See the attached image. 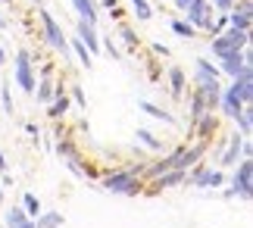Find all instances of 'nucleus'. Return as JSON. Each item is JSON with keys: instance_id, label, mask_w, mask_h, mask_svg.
Instances as JSON below:
<instances>
[{"instance_id": "nucleus-40", "label": "nucleus", "mask_w": 253, "mask_h": 228, "mask_svg": "<svg viewBox=\"0 0 253 228\" xmlns=\"http://www.w3.org/2000/svg\"><path fill=\"white\" fill-rule=\"evenodd\" d=\"M6 63V50H3V47H0V66H3Z\"/></svg>"}, {"instance_id": "nucleus-1", "label": "nucleus", "mask_w": 253, "mask_h": 228, "mask_svg": "<svg viewBox=\"0 0 253 228\" xmlns=\"http://www.w3.org/2000/svg\"><path fill=\"white\" fill-rule=\"evenodd\" d=\"M147 166L138 163V166H125V169H116L110 175H103L100 178V184L106 187V191H113V194H125V197H134V194H141V175Z\"/></svg>"}, {"instance_id": "nucleus-23", "label": "nucleus", "mask_w": 253, "mask_h": 228, "mask_svg": "<svg viewBox=\"0 0 253 228\" xmlns=\"http://www.w3.org/2000/svg\"><path fill=\"white\" fill-rule=\"evenodd\" d=\"M69 53H75V56H79L84 69H91V66H94V56L84 50V44L79 41V38H72V41H69Z\"/></svg>"}, {"instance_id": "nucleus-36", "label": "nucleus", "mask_w": 253, "mask_h": 228, "mask_svg": "<svg viewBox=\"0 0 253 228\" xmlns=\"http://www.w3.org/2000/svg\"><path fill=\"white\" fill-rule=\"evenodd\" d=\"M153 53H157V56H169V47L166 44H153Z\"/></svg>"}, {"instance_id": "nucleus-9", "label": "nucleus", "mask_w": 253, "mask_h": 228, "mask_svg": "<svg viewBox=\"0 0 253 228\" xmlns=\"http://www.w3.org/2000/svg\"><path fill=\"white\" fill-rule=\"evenodd\" d=\"M216 132H219V119H216V113L200 116L197 122H194V128H191V135H197V141H210V137H216Z\"/></svg>"}, {"instance_id": "nucleus-6", "label": "nucleus", "mask_w": 253, "mask_h": 228, "mask_svg": "<svg viewBox=\"0 0 253 228\" xmlns=\"http://www.w3.org/2000/svg\"><path fill=\"white\" fill-rule=\"evenodd\" d=\"M225 91L235 97L238 103H253V66H244L241 69L238 78H231V88H225Z\"/></svg>"}, {"instance_id": "nucleus-20", "label": "nucleus", "mask_w": 253, "mask_h": 228, "mask_svg": "<svg viewBox=\"0 0 253 228\" xmlns=\"http://www.w3.org/2000/svg\"><path fill=\"white\" fill-rule=\"evenodd\" d=\"M235 122H238V135H241V137H250V132H253V110H250V103L238 113Z\"/></svg>"}, {"instance_id": "nucleus-22", "label": "nucleus", "mask_w": 253, "mask_h": 228, "mask_svg": "<svg viewBox=\"0 0 253 228\" xmlns=\"http://www.w3.org/2000/svg\"><path fill=\"white\" fill-rule=\"evenodd\" d=\"M32 222H35V228H63V213H41Z\"/></svg>"}, {"instance_id": "nucleus-3", "label": "nucleus", "mask_w": 253, "mask_h": 228, "mask_svg": "<svg viewBox=\"0 0 253 228\" xmlns=\"http://www.w3.org/2000/svg\"><path fill=\"white\" fill-rule=\"evenodd\" d=\"M231 194L241 197V200L253 197V163L250 160H238V169L231 175Z\"/></svg>"}, {"instance_id": "nucleus-41", "label": "nucleus", "mask_w": 253, "mask_h": 228, "mask_svg": "<svg viewBox=\"0 0 253 228\" xmlns=\"http://www.w3.org/2000/svg\"><path fill=\"white\" fill-rule=\"evenodd\" d=\"M35 3H38V6H47V3H50V0H35Z\"/></svg>"}, {"instance_id": "nucleus-29", "label": "nucleus", "mask_w": 253, "mask_h": 228, "mask_svg": "<svg viewBox=\"0 0 253 228\" xmlns=\"http://www.w3.org/2000/svg\"><path fill=\"white\" fill-rule=\"evenodd\" d=\"M119 38H122V44L128 47V50H138V35H134V28H128V25H119Z\"/></svg>"}, {"instance_id": "nucleus-5", "label": "nucleus", "mask_w": 253, "mask_h": 228, "mask_svg": "<svg viewBox=\"0 0 253 228\" xmlns=\"http://www.w3.org/2000/svg\"><path fill=\"white\" fill-rule=\"evenodd\" d=\"M184 22L194 25L197 32H207L210 35V25H212V6H210V0H194V3L184 9Z\"/></svg>"}, {"instance_id": "nucleus-2", "label": "nucleus", "mask_w": 253, "mask_h": 228, "mask_svg": "<svg viewBox=\"0 0 253 228\" xmlns=\"http://www.w3.org/2000/svg\"><path fill=\"white\" fill-rule=\"evenodd\" d=\"M38 19H41V32H44V41L53 47V50H60L63 56H69V38L63 35V25L56 22L50 16V9L47 6H38Z\"/></svg>"}, {"instance_id": "nucleus-31", "label": "nucleus", "mask_w": 253, "mask_h": 228, "mask_svg": "<svg viewBox=\"0 0 253 228\" xmlns=\"http://www.w3.org/2000/svg\"><path fill=\"white\" fill-rule=\"evenodd\" d=\"M131 6H134V16H138V22H147V19L153 16V9L147 0H131Z\"/></svg>"}, {"instance_id": "nucleus-4", "label": "nucleus", "mask_w": 253, "mask_h": 228, "mask_svg": "<svg viewBox=\"0 0 253 228\" xmlns=\"http://www.w3.org/2000/svg\"><path fill=\"white\" fill-rule=\"evenodd\" d=\"M32 50H19L16 53V85L22 88L25 94H35V85H38V78H35V69H32Z\"/></svg>"}, {"instance_id": "nucleus-12", "label": "nucleus", "mask_w": 253, "mask_h": 228, "mask_svg": "<svg viewBox=\"0 0 253 228\" xmlns=\"http://www.w3.org/2000/svg\"><path fill=\"white\" fill-rule=\"evenodd\" d=\"M241 141H244V137H241L238 132L228 137V147L219 153V166H235V163L241 160Z\"/></svg>"}, {"instance_id": "nucleus-35", "label": "nucleus", "mask_w": 253, "mask_h": 228, "mask_svg": "<svg viewBox=\"0 0 253 228\" xmlns=\"http://www.w3.org/2000/svg\"><path fill=\"white\" fill-rule=\"evenodd\" d=\"M72 100H75V103H79V106H87V100H84V91H82V88H79V85H75V88H72Z\"/></svg>"}, {"instance_id": "nucleus-30", "label": "nucleus", "mask_w": 253, "mask_h": 228, "mask_svg": "<svg viewBox=\"0 0 253 228\" xmlns=\"http://www.w3.org/2000/svg\"><path fill=\"white\" fill-rule=\"evenodd\" d=\"M22 222H28L25 210H22V206H13V210L6 213V228H16V225H22Z\"/></svg>"}, {"instance_id": "nucleus-39", "label": "nucleus", "mask_w": 253, "mask_h": 228, "mask_svg": "<svg viewBox=\"0 0 253 228\" xmlns=\"http://www.w3.org/2000/svg\"><path fill=\"white\" fill-rule=\"evenodd\" d=\"M16 228H35V222L28 219V222H22V225H16Z\"/></svg>"}, {"instance_id": "nucleus-19", "label": "nucleus", "mask_w": 253, "mask_h": 228, "mask_svg": "<svg viewBox=\"0 0 253 228\" xmlns=\"http://www.w3.org/2000/svg\"><path fill=\"white\" fill-rule=\"evenodd\" d=\"M184 178H188V172H181V169H169L166 175H160V178H157V187H160V191H166V187L181 184Z\"/></svg>"}, {"instance_id": "nucleus-14", "label": "nucleus", "mask_w": 253, "mask_h": 228, "mask_svg": "<svg viewBox=\"0 0 253 228\" xmlns=\"http://www.w3.org/2000/svg\"><path fill=\"white\" fill-rule=\"evenodd\" d=\"M63 94V88L56 91V85H53V78L47 75V78H41V82L35 85V97H38V103H50L53 97H60Z\"/></svg>"}, {"instance_id": "nucleus-18", "label": "nucleus", "mask_w": 253, "mask_h": 228, "mask_svg": "<svg viewBox=\"0 0 253 228\" xmlns=\"http://www.w3.org/2000/svg\"><path fill=\"white\" fill-rule=\"evenodd\" d=\"M222 38H225V41L235 47V50H241V47H247L250 44V32H238V28H225V32H222Z\"/></svg>"}, {"instance_id": "nucleus-11", "label": "nucleus", "mask_w": 253, "mask_h": 228, "mask_svg": "<svg viewBox=\"0 0 253 228\" xmlns=\"http://www.w3.org/2000/svg\"><path fill=\"white\" fill-rule=\"evenodd\" d=\"M219 63H222V69H219V72H225L228 78H238V75H241V69L247 66V63H244V56H241V50H231V53H225V56L219 59Z\"/></svg>"}, {"instance_id": "nucleus-38", "label": "nucleus", "mask_w": 253, "mask_h": 228, "mask_svg": "<svg viewBox=\"0 0 253 228\" xmlns=\"http://www.w3.org/2000/svg\"><path fill=\"white\" fill-rule=\"evenodd\" d=\"M0 172H6V156H3V150H0Z\"/></svg>"}, {"instance_id": "nucleus-34", "label": "nucleus", "mask_w": 253, "mask_h": 228, "mask_svg": "<svg viewBox=\"0 0 253 228\" xmlns=\"http://www.w3.org/2000/svg\"><path fill=\"white\" fill-rule=\"evenodd\" d=\"M56 153H60L63 160H69V156H75V150H72V141H60V144H56Z\"/></svg>"}, {"instance_id": "nucleus-37", "label": "nucleus", "mask_w": 253, "mask_h": 228, "mask_svg": "<svg viewBox=\"0 0 253 228\" xmlns=\"http://www.w3.org/2000/svg\"><path fill=\"white\" fill-rule=\"evenodd\" d=\"M191 3H194V0H175V6H178V9H181V13H184V9H188Z\"/></svg>"}, {"instance_id": "nucleus-15", "label": "nucleus", "mask_w": 253, "mask_h": 228, "mask_svg": "<svg viewBox=\"0 0 253 228\" xmlns=\"http://www.w3.org/2000/svg\"><path fill=\"white\" fill-rule=\"evenodd\" d=\"M72 9L79 13L82 22L97 25V3H94V0H72Z\"/></svg>"}, {"instance_id": "nucleus-27", "label": "nucleus", "mask_w": 253, "mask_h": 228, "mask_svg": "<svg viewBox=\"0 0 253 228\" xmlns=\"http://www.w3.org/2000/svg\"><path fill=\"white\" fill-rule=\"evenodd\" d=\"M22 210H25L28 219H38V216H41V200H38L35 194H25L22 197Z\"/></svg>"}, {"instance_id": "nucleus-13", "label": "nucleus", "mask_w": 253, "mask_h": 228, "mask_svg": "<svg viewBox=\"0 0 253 228\" xmlns=\"http://www.w3.org/2000/svg\"><path fill=\"white\" fill-rule=\"evenodd\" d=\"M184 85H188L184 69H181V66H172V69H169V94L175 97V100H181V97H184Z\"/></svg>"}, {"instance_id": "nucleus-7", "label": "nucleus", "mask_w": 253, "mask_h": 228, "mask_svg": "<svg viewBox=\"0 0 253 228\" xmlns=\"http://www.w3.org/2000/svg\"><path fill=\"white\" fill-rule=\"evenodd\" d=\"M184 182H191V184H197V187H222L225 175H222L219 169H210V166H194Z\"/></svg>"}, {"instance_id": "nucleus-16", "label": "nucleus", "mask_w": 253, "mask_h": 228, "mask_svg": "<svg viewBox=\"0 0 253 228\" xmlns=\"http://www.w3.org/2000/svg\"><path fill=\"white\" fill-rule=\"evenodd\" d=\"M172 166H175V156L169 153V156H163V160H157V163H150L147 169H144V175H147V178H153V182H157V178H160V175H166V172L172 169Z\"/></svg>"}, {"instance_id": "nucleus-25", "label": "nucleus", "mask_w": 253, "mask_h": 228, "mask_svg": "<svg viewBox=\"0 0 253 228\" xmlns=\"http://www.w3.org/2000/svg\"><path fill=\"white\" fill-rule=\"evenodd\" d=\"M134 137H138V141L147 147V150H163V141H160L153 132H147V128H138V135H134Z\"/></svg>"}, {"instance_id": "nucleus-10", "label": "nucleus", "mask_w": 253, "mask_h": 228, "mask_svg": "<svg viewBox=\"0 0 253 228\" xmlns=\"http://www.w3.org/2000/svg\"><path fill=\"white\" fill-rule=\"evenodd\" d=\"M219 66H212V59L200 56L197 63H194V82L197 85H207V82H219Z\"/></svg>"}, {"instance_id": "nucleus-32", "label": "nucleus", "mask_w": 253, "mask_h": 228, "mask_svg": "<svg viewBox=\"0 0 253 228\" xmlns=\"http://www.w3.org/2000/svg\"><path fill=\"white\" fill-rule=\"evenodd\" d=\"M0 103H3V113L13 116V94H9V82H0Z\"/></svg>"}, {"instance_id": "nucleus-24", "label": "nucleus", "mask_w": 253, "mask_h": 228, "mask_svg": "<svg viewBox=\"0 0 253 228\" xmlns=\"http://www.w3.org/2000/svg\"><path fill=\"white\" fill-rule=\"evenodd\" d=\"M141 110L153 119H160V122H166V125H175V116L169 110H160V106H153V103H141Z\"/></svg>"}, {"instance_id": "nucleus-42", "label": "nucleus", "mask_w": 253, "mask_h": 228, "mask_svg": "<svg viewBox=\"0 0 253 228\" xmlns=\"http://www.w3.org/2000/svg\"><path fill=\"white\" fill-rule=\"evenodd\" d=\"M3 28H6V19H3V16H0V32H3Z\"/></svg>"}, {"instance_id": "nucleus-17", "label": "nucleus", "mask_w": 253, "mask_h": 228, "mask_svg": "<svg viewBox=\"0 0 253 228\" xmlns=\"http://www.w3.org/2000/svg\"><path fill=\"white\" fill-rule=\"evenodd\" d=\"M219 110H222V113H225L228 119H238V113H241V110H244V103H238V100H235V97H231V94L225 91V88H222V97H219Z\"/></svg>"}, {"instance_id": "nucleus-8", "label": "nucleus", "mask_w": 253, "mask_h": 228, "mask_svg": "<svg viewBox=\"0 0 253 228\" xmlns=\"http://www.w3.org/2000/svg\"><path fill=\"white\" fill-rule=\"evenodd\" d=\"M75 38H79V41L84 44V50L87 53H100V35H97V25H87V22H75Z\"/></svg>"}, {"instance_id": "nucleus-21", "label": "nucleus", "mask_w": 253, "mask_h": 228, "mask_svg": "<svg viewBox=\"0 0 253 228\" xmlns=\"http://www.w3.org/2000/svg\"><path fill=\"white\" fill-rule=\"evenodd\" d=\"M66 110H69V97H66V91H63L60 97H53L50 103H47V116H50V119L66 116Z\"/></svg>"}, {"instance_id": "nucleus-26", "label": "nucleus", "mask_w": 253, "mask_h": 228, "mask_svg": "<svg viewBox=\"0 0 253 228\" xmlns=\"http://www.w3.org/2000/svg\"><path fill=\"white\" fill-rule=\"evenodd\" d=\"M210 50H212V56H216V59H222L225 53H231V50H235V47H231V44H228L222 35H216V38H210Z\"/></svg>"}, {"instance_id": "nucleus-28", "label": "nucleus", "mask_w": 253, "mask_h": 228, "mask_svg": "<svg viewBox=\"0 0 253 228\" xmlns=\"http://www.w3.org/2000/svg\"><path fill=\"white\" fill-rule=\"evenodd\" d=\"M172 32L178 35V38H197V28L188 25L184 19H172Z\"/></svg>"}, {"instance_id": "nucleus-43", "label": "nucleus", "mask_w": 253, "mask_h": 228, "mask_svg": "<svg viewBox=\"0 0 253 228\" xmlns=\"http://www.w3.org/2000/svg\"><path fill=\"white\" fill-rule=\"evenodd\" d=\"M0 203H3V187H0Z\"/></svg>"}, {"instance_id": "nucleus-33", "label": "nucleus", "mask_w": 253, "mask_h": 228, "mask_svg": "<svg viewBox=\"0 0 253 228\" xmlns=\"http://www.w3.org/2000/svg\"><path fill=\"white\" fill-rule=\"evenodd\" d=\"M100 47H103V50L110 53L113 59H119V56H122V53H119V47H113V35H110V38H100Z\"/></svg>"}]
</instances>
